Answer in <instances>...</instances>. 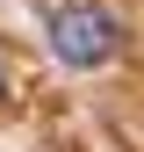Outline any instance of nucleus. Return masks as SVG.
<instances>
[{
    "mask_svg": "<svg viewBox=\"0 0 144 152\" xmlns=\"http://www.w3.org/2000/svg\"><path fill=\"white\" fill-rule=\"evenodd\" d=\"M43 36L58 51V65H72V72H94V65H108L122 51V22L108 7H94V0H58L43 15Z\"/></svg>",
    "mask_w": 144,
    "mask_h": 152,
    "instance_id": "obj_1",
    "label": "nucleus"
},
{
    "mask_svg": "<svg viewBox=\"0 0 144 152\" xmlns=\"http://www.w3.org/2000/svg\"><path fill=\"white\" fill-rule=\"evenodd\" d=\"M0 94H7V58H0Z\"/></svg>",
    "mask_w": 144,
    "mask_h": 152,
    "instance_id": "obj_2",
    "label": "nucleus"
}]
</instances>
